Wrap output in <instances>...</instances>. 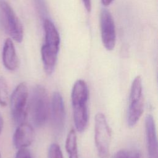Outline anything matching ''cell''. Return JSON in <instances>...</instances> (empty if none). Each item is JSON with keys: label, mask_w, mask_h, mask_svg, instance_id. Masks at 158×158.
I'll list each match as a JSON object with an SVG mask.
<instances>
[{"label": "cell", "mask_w": 158, "mask_h": 158, "mask_svg": "<svg viewBox=\"0 0 158 158\" xmlns=\"http://www.w3.org/2000/svg\"><path fill=\"white\" fill-rule=\"evenodd\" d=\"M44 43L41 47V54L45 72L51 75L55 69L60 46V36L52 23L48 18L43 19Z\"/></svg>", "instance_id": "obj_1"}, {"label": "cell", "mask_w": 158, "mask_h": 158, "mask_svg": "<svg viewBox=\"0 0 158 158\" xmlns=\"http://www.w3.org/2000/svg\"><path fill=\"white\" fill-rule=\"evenodd\" d=\"M65 149L69 158H79L77 148V134L74 129H72L67 136Z\"/></svg>", "instance_id": "obj_13"}, {"label": "cell", "mask_w": 158, "mask_h": 158, "mask_svg": "<svg viewBox=\"0 0 158 158\" xmlns=\"http://www.w3.org/2000/svg\"><path fill=\"white\" fill-rule=\"evenodd\" d=\"M101 1L102 4L105 6H109L114 1V0H101Z\"/></svg>", "instance_id": "obj_20"}, {"label": "cell", "mask_w": 158, "mask_h": 158, "mask_svg": "<svg viewBox=\"0 0 158 158\" xmlns=\"http://www.w3.org/2000/svg\"><path fill=\"white\" fill-rule=\"evenodd\" d=\"M28 89L25 83H19L10 98V108L13 120L16 124L25 122L28 110Z\"/></svg>", "instance_id": "obj_6"}, {"label": "cell", "mask_w": 158, "mask_h": 158, "mask_svg": "<svg viewBox=\"0 0 158 158\" xmlns=\"http://www.w3.org/2000/svg\"><path fill=\"white\" fill-rule=\"evenodd\" d=\"M111 131L105 115L98 113L94 122V141L100 158H107L109 154Z\"/></svg>", "instance_id": "obj_7"}, {"label": "cell", "mask_w": 158, "mask_h": 158, "mask_svg": "<svg viewBox=\"0 0 158 158\" xmlns=\"http://www.w3.org/2000/svg\"><path fill=\"white\" fill-rule=\"evenodd\" d=\"M145 132L148 158H158L157 139L154 118L148 115L145 118Z\"/></svg>", "instance_id": "obj_11"}, {"label": "cell", "mask_w": 158, "mask_h": 158, "mask_svg": "<svg viewBox=\"0 0 158 158\" xmlns=\"http://www.w3.org/2000/svg\"><path fill=\"white\" fill-rule=\"evenodd\" d=\"M34 139V130L29 123L23 122L18 125L14 135L13 144L17 149L27 148L33 142Z\"/></svg>", "instance_id": "obj_10"}, {"label": "cell", "mask_w": 158, "mask_h": 158, "mask_svg": "<svg viewBox=\"0 0 158 158\" xmlns=\"http://www.w3.org/2000/svg\"><path fill=\"white\" fill-rule=\"evenodd\" d=\"M144 110L143 83L141 76H136L132 81L127 112V123L130 127H134L140 119Z\"/></svg>", "instance_id": "obj_4"}, {"label": "cell", "mask_w": 158, "mask_h": 158, "mask_svg": "<svg viewBox=\"0 0 158 158\" xmlns=\"http://www.w3.org/2000/svg\"><path fill=\"white\" fill-rule=\"evenodd\" d=\"M112 158H142V155L138 149H123L115 152Z\"/></svg>", "instance_id": "obj_14"}, {"label": "cell", "mask_w": 158, "mask_h": 158, "mask_svg": "<svg viewBox=\"0 0 158 158\" xmlns=\"http://www.w3.org/2000/svg\"><path fill=\"white\" fill-rule=\"evenodd\" d=\"M100 25L103 46L107 50L112 51L116 43L115 26L112 14L106 9L101 10Z\"/></svg>", "instance_id": "obj_8"}, {"label": "cell", "mask_w": 158, "mask_h": 158, "mask_svg": "<svg viewBox=\"0 0 158 158\" xmlns=\"http://www.w3.org/2000/svg\"><path fill=\"white\" fill-rule=\"evenodd\" d=\"M1 132H2V131H0V135H1ZM0 158H1V151H0Z\"/></svg>", "instance_id": "obj_22"}, {"label": "cell", "mask_w": 158, "mask_h": 158, "mask_svg": "<svg viewBox=\"0 0 158 158\" xmlns=\"http://www.w3.org/2000/svg\"><path fill=\"white\" fill-rule=\"evenodd\" d=\"M0 20L6 33L17 43L23 38L22 24L9 4L5 0H0Z\"/></svg>", "instance_id": "obj_5"}, {"label": "cell", "mask_w": 158, "mask_h": 158, "mask_svg": "<svg viewBox=\"0 0 158 158\" xmlns=\"http://www.w3.org/2000/svg\"><path fill=\"white\" fill-rule=\"evenodd\" d=\"M85 9L88 12H90L91 10V0H81Z\"/></svg>", "instance_id": "obj_19"}, {"label": "cell", "mask_w": 158, "mask_h": 158, "mask_svg": "<svg viewBox=\"0 0 158 158\" xmlns=\"http://www.w3.org/2000/svg\"><path fill=\"white\" fill-rule=\"evenodd\" d=\"M3 126H4V120H3L2 115L0 114V131H2V130Z\"/></svg>", "instance_id": "obj_21"}, {"label": "cell", "mask_w": 158, "mask_h": 158, "mask_svg": "<svg viewBox=\"0 0 158 158\" xmlns=\"http://www.w3.org/2000/svg\"><path fill=\"white\" fill-rule=\"evenodd\" d=\"M71 98L75 128L78 132H83L88 122V88L84 80H78L75 81L72 88Z\"/></svg>", "instance_id": "obj_2"}, {"label": "cell", "mask_w": 158, "mask_h": 158, "mask_svg": "<svg viewBox=\"0 0 158 158\" xmlns=\"http://www.w3.org/2000/svg\"><path fill=\"white\" fill-rule=\"evenodd\" d=\"M28 109L34 125L41 127L45 125L50 114V102L48 91L43 86L36 85L33 88Z\"/></svg>", "instance_id": "obj_3"}, {"label": "cell", "mask_w": 158, "mask_h": 158, "mask_svg": "<svg viewBox=\"0 0 158 158\" xmlns=\"http://www.w3.org/2000/svg\"><path fill=\"white\" fill-rule=\"evenodd\" d=\"M15 158H32V157L27 148H22L18 149Z\"/></svg>", "instance_id": "obj_18"}, {"label": "cell", "mask_w": 158, "mask_h": 158, "mask_svg": "<svg viewBox=\"0 0 158 158\" xmlns=\"http://www.w3.org/2000/svg\"><path fill=\"white\" fill-rule=\"evenodd\" d=\"M52 125L57 133L62 131L65 125V107L61 94L58 92L53 93L51 106Z\"/></svg>", "instance_id": "obj_9"}, {"label": "cell", "mask_w": 158, "mask_h": 158, "mask_svg": "<svg viewBox=\"0 0 158 158\" xmlns=\"http://www.w3.org/2000/svg\"><path fill=\"white\" fill-rule=\"evenodd\" d=\"M2 59L4 66L10 71L15 70L19 67V59L11 38H7L4 43Z\"/></svg>", "instance_id": "obj_12"}, {"label": "cell", "mask_w": 158, "mask_h": 158, "mask_svg": "<svg viewBox=\"0 0 158 158\" xmlns=\"http://www.w3.org/2000/svg\"><path fill=\"white\" fill-rule=\"evenodd\" d=\"M8 101V87L6 79L0 77V106L5 107Z\"/></svg>", "instance_id": "obj_15"}, {"label": "cell", "mask_w": 158, "mask_h": 158, "mask_svg": "<svg viewBox=\"0 0 158 158\" xmlns=\"http://www.w3.org/2000/svg\"><path fill=\"white\" fill-rule=\"evenodd\" d=\"M48 158H64L60 146L56 143H52L50 145L48 153Z\"/></svg>", "instance_id": "obj_16"}, {"label": "cell", "mask_w": 158, "mask_h": 158, "mask_svg": "<svg viewBox=\"0 0 158 158\" xmlns=\"http://www.w3.org/2000/svg\"><path fill=\"white\" fill-rule=\"evenodd\" d=\"M35 1L37 9L39 11V14L41 15V17H43V19H45V15L46 14V8L44 0H35Z\"/></svg>", "instance_id": "obj_17"}]
</instances>
